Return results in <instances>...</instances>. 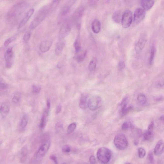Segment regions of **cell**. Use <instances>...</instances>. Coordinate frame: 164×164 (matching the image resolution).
<instances>
[{
	"mask_svg": "<svg viewBox=\"0 0 164 164\" xmlns=\"http://www.w3.org/2000/svg\"><path fill=\"white\" fill-rule=\"evenodd\" d=\"M49 13V5L46 6L39 10L30 25V28L33 30L38 26Z\"/></svg>",
	"mask_w": 164,
	"mask_h": 164,
	"instance_id": "1",
	"label": "cell"
},
{
	"mask_svg": "<svg viewBox=\"0 0 164 164\" xmlns=\"http://www.w3.org/2000/svg\"><path fill=\"white\" fill-rule=\"evenodd\" d=\"M27 2H20L14 5L9 10L8 14V17L9 18H12L17 17L24 12L27 8Z\"/></svg>",
	"mask_w": 164,
	"mask_h": 164,
	"instance_id": "2",
	"label": "cell"
},
{
	"mask_svg": "<svg viewBox=\"0 0 164 164\" xmlns=\"http://www.w3.org/2000/svg\"><path fill=\"white\" fill-rule=\"evenodd\" d=\"M112 153L110 150L107 148H100L97 153V157L100 162L103 164L108 163L111 157Z\"/></svg>",
	"mask_w": 164,
	"mask_h": 164,
	"instance_id": "3",
	"label": "cell"
},
{
	"mask_svg": "<svg viewBox=\"0 0 164 164\" xmlns=\"http://www.w3.org/2000/svg\"><path fill=\"white\" fill-rule=\"evenodd\" d=\"M115 146L119 150H123L127 147L128 141L125 135L121 133L115 136L114 140Z\"/></svg>",
	"mask_w": 164,
	"mask_h": 164,
	"instance_id": "4",
	"label": "cell"
},
{
	"mask_svg": "<svg viewBox=\"0 0 164 164\" xmlns=\"http://www.w3.org/2000/svg\"><path fill=\"white\" fill-rule=\"evenodd\" d=\"M103 101L101 97L94 96L90 98L87 102V107L91 111L99 109L102 106Z\"/></svg>",
	"mask_w": 164,
	"mask_h": 164,
	"instance_id": "5",
	"label": "cell"
},
{
	"mask_svg": "<svg viewBox=\"0 0 164 164\" xmlns=\"http://www.w3.org/2000/svg\"><path fill=\"white\" fill-rule=\"evenodd\" d=\"M122 25L124 28H127L131 25L132 22V14L130 10H127L122 15Z\"/></svg>",
	"mask_w": 164,
	"mask_h": 164,
	"instance_id": "6",
	"label": "cell"
},
{
	"mask_svg": "<svg viewBox=\"0 0 164 164\" xmlns=\"http://www.w3.org/2000/svg\"><path fill=\"white\" fill-rule=\"evenodd\" d=\"M145 11L143 9L138 8L135 11L134 14L133 26H136L142 21L145 18Z\"/></svg>",
	"mask_w": 164,
	"mask_h": 164,
	"instance_id": "7",
	"label": "cell"
},
{
	"mask_svg": "<svg viewBox=\"0 0 164 164\" xmlns=\"http://www.w3.org/2000/svg\"><path fill=\"white\" fill-rule=\"evenodd\" d=\"M41 145L37 151L36 155L38 160L41 159L43 157L49 150L50 145V141L41 142Z\"/></svg>",
	"mask_w": 164,
	"mask_h": 164,
	"instance_id": "8",
	"label": "cell"
},
{
	"mask_svg": "<svg viewBox=\"0 0 164 164\" xmlns=\"http://www.w3.org/2000/svg\"><path fill=\"white\" fill-rule=\"evenodd\" d=\"M71 28V25L69 22L65 21L62 24L59 33V40L64 39L70 33Z\"/></svg>",
	"mask_w": 164,
	"mask_h": 164,
	"instance_id": "9",
	"label": "cell"
},
{
	"mask_svg": "<svg viewBox=\"0 0 164 164\" xmlns=\"http://www.w3.org/2000/svg\"><path fill=\"white\" fill-rule=\"evenodd\" d=\"M13 51L12 48L11 47L8 48L6 51L4 55L6 66L8 68H10L12 66L13 63Z\"/></svg>",
	"mask_w": 164,
	"mask_h": 164,
	"instance_id": "10",
	"label": "cell"
},
{
	"mask_svg": "<svg viewBox=\"0 0 164 164\" xmlns=\"http://www.w3.org/2000/svg\"><path fill=\"white\" fill-rule=\"evenodd\" d=\"M34 12V9L32 8V9H31L29 10L25 14V16L23 17L22 19V20L20 23H19V25H18V29L21 28H22L27 23L29 19L32 17V15H33Z\"/></svg>",
	"mask_w": 164,
	"mask_h": 164,
	"instance_id": "11",
	"label": "cell"
},
{
	"mask_svg": "<svg viewBox=\"0 0 164 164\" xmlns=\"http://www.w3.org/2000/svg\"><path fill=\"white\" fill-rule=\"evenodd\" d=\"M52 41L51 40H43L40 43L39 49L42 53L47 52L51 47Z\"/></svg>",
	"mask_w": 164,
	"mask_h": 164,
	"instance_id": "12",
	"label": "cell"
},
{
	"mask_svg": "<svg viewBox=\"0 0 164 164\" xmlns=\"http://www.w3.org/2000/svg\"><path fill=\"white\" fill-rule=\"evenodd\" d=\"M127 98H125L122 100L121 104V113L122 116H125L127 115L132 109V107L131 106L127 107Z\"/></svg>",
	"mask_w": 164,
	"mask_h": 164,
	"instance_id": "13",
	"label": "cell"
},
{
	"mask_svg": "<svg viewBox=\"0 0 164 164\" xmlns=\"http://www.w3.org/2000/svg\"><path fill=\"white\" fill-rule=\"evenodd\" d=\"M146 37L144 35L141 37L136 46V50L137 53H139L144 48L146 42Z\"/></svg>",
	"mask_w": 164,
	"mask_h": 164,
	"instance_id": "14",
	"label": "cell"
},
{
	"mask_svg": "<svg viewBox=\"0 0 164 164\" xmlns=\"http://www.w3.org/2000/svg\"><path fill=\"white\" fill-rule=\"evenodd\" d=\"M65 42L64 39L59 40L56 44L55 49V53L57 56H60L62 53V52L65 47Z\"/></svg>",
	"mask_w": 164,
	"mask_h": 164,
	"instance_id": "15",
	"label": "cell"
},
{
	"mask_svg": "<svg viewBox=\"0 0 164 164\" xmlns=\"http://www.w3.org/2000/svg\"><path fill=\"white\" fill-rule=\"evenodd\" d=\"M164 149V143L162 140H159L156 145L154 153L156 155H159L162 153Z\"/></svg>",
	"mask_w": 164,
	"mask_h": 164,
	"instance_id": "16",
	"label": "cell"
},
{
	"mask_svg": "<svg viewBox=\"0 0 164 164\" xmlns=\"http://www.w3.org/2000/svg\"><path fill=\"white\" fill-rule=\"evenodd\" d=\"M101 24L100 22L98 19L93 21L92 24V29L94 33L97 34L101 30Z\"/></svg>",
	"mask_w": 164,
	"mask_h": 164,
	"instance_id": "17",
	"label": "cell"
},
{
	"mask_svg": "<svg viewBox=\"0 0 164 164\" xmlns=\"http://www.w3.org/2000/svg\"><path fill=\"white\" fill-rule=\"evenodd\" d=\"M154 2L155 1H142L141 4L143 9L145 11H148L153 6Z\"/></svg>",
	"mask_w": 164,
	"mask_h": 164,
	"instance_id": "18",
	"label": "cell"
},
{
	"mask_svg": "<svg viewBox=\"0 0 164 164\" xmlns=\"http://www.w3.org/2000/svg\"><path fill=\"white\" fill-rule=\"evenodd\" d=\"M10 106L7 103H3L1 107V113L3 117H5L8 115L10 112Z\"/></svg>",
	"mask_w": 164,
	"mask_h": 164,
	"instance_id": "19",
	"label": "cell"
},
{
	"mask_svg": "<svg viewBox=\"0 0 164 164\" xmlns=\"http://www.w3.org/2000/svg\"><path fill=\"white\" fill-rule=\"evenodd\" d=\"M87 97L86 94H83L81 97L79 107L82 109H86L87 107Z\"/></svg>",
	"mask_w": 164,
	"mask_h": 164,
	"instance_id": "20",
	"label": "cell"
},
{
	"mask_svg": "<svg viewBox=\"0 0 164 164\" xmlns=\"http://www.w3.org/2000/svg\"><path fill=\"white\" fill-rule=\"evenodd\" d=\"M28 153V151L27 147L25 146L23 147L21 151V156L20 158L21 162L24 163L26 161Z\"/></svg>",
	"mask_w": 164,
	"mask_h": 164,
	"instance_id": "21",
	"label": "cell"
},
{
	"mask_svg": "<svg viewBox=\"0 0 164 164\" xmlns=\"http://www.w3.org/2000/svg\"><path fill=\"white\" fill-rule=\"evenodd\" d=\"M70 6L69 4L64 5L62 8L60 13V16L61 17H64L68 14L70 11Z\"/></svg>",
	"mask_w": 164,
	"mask_h": 164,
	"instance_id": "22",
	"label": "cell"
},
{
	"mask_svg": "<svg viewBox=\"0 0 164 164\" xmlns=\"http://www.w3.org/2000/svg\"><path fill=\"white\" fill-rule=\"evenodd\" d=\"M122 15L121 11H117L114 13L113 16V19L114 21L117 23H119L122 21Z\"/></svg>",
	"mask_w": 164,
	"mask_h": 164,
	"instance_id": "23",
	"label": "cell"
},
{
	"mask_svg": "<svg viewBox=\"0 0 164 164\" xmlns=\"http://www.w3.org/2000/svg\"><path fill=\"white\" fill-rule=\"evenodd\" d=\"M97 59L94 58L91 61L89 65V70L90 71H93L95 70L97 65Z\"/></svg>",
	"mask_w": 164,
	"mask_h": 164,
	"instance_id": "24",
	"label": "cell"
},
{
	"mask_svg": "<svg viewBox=\"0 0 164 164\" xmlns=\"http://www.w3.org/2000/svg\"><path fill=\"white\" fill-rule=\"evenodd\" d=\"M60 1H53L49 5V13H51L55 10L56 7L59 3Z\"/></svg>",
	"mask_w": 164,
	"mask_h": 164,
	"instance_id": "25",
	"label": "cell"
},
{
	"mask_svg": "<svg viewBox=\"0 0 164 164\" xmlns=\"http://www.w3.org/2000/svg\"><path fill=\"white\" fill-rule=\"evenodd\" d=\"M74 47L76 53H79L81 49V43L79 37H78L75 41Z\"/></svg>",
	"mask_w": 164,
	"mask_h": 164,
	"instance_id": "26",
	"label": "cell"
},
{
	"mask_svg": "<svg viewBox=\"0 0 164 164\" xmlns=\"http://www.w3.org/2000/svg\"><path fill=\"white\" fill-rule=\"evenodd\" d=\"M28 122V118L27 115H25L23 117L20 124V127L22 129H24L26 126Z\"/></svg>",
	"mask_w": 164,
	"mask_h": 164,
	"instance_id": "27",
	"label": "cell"
},
{
	"mask_svg": "<svg viewBox=\"0 0 164 164\" xmlns=\"http://www.w3.org/2000/svg\"><path fill=\"white\" fill-rule=\"evenodd\" d=\"M137 100L141 104H145L146 102V97L144 94H140L137 97Z\"/></svg>",
	"mask_w": 164,
	"mask_h": 164,
	"instance_id": "28",
	"label": "cell"
},
{
	"mask_svg": "<svg viewBox=\"0 0 164 164\" xmlns=\"http://www.w3.org/2000/svg\"><path fill=\"white\" fill-rule=\"evenodd\" d=\"M156 49L154 46H152L151 48L150 55L149 59V64L151 65L153 64L154 60L155 55Z\"/></svg>",
	"mask_w": 164,
	"mask_h": 164,
	"instance_id": "29",
	"label": "cell"
},
{
	"mask_svg": "<svg viewBox=\"0 0 164 164\" xmlns=\"http://www.w3.org/2000/svg\"><path fill=\"white\" fill-rule=\"evenodd\" d=\"M21 94L19 92H17L15 94L12 98V101L15 103H18L20 100Z\"/></svg>",
	"mask_w": 164,
	"mask_h": 164,
	"instance_id": "30",
	"label": "cell"
},
{
	"mask_svg": "<svg viewBox=\"0 0 164 164\" xmlns=\"http://www.w3.org/2000/svg\"><path fill=\"white\" fill-rule=\"evenodd\" d=\"M76 127V124L75 123H72L68 126L67 130V132L68 134L72 133L75 129Z\"/></svg>",
	"mask_w": 164,
	"mask_h": 164,
	"instance_id": "31",
	"label": "cell"
},
{
	"mask_svg": "<svg viewBox=\"0 0 164 164\" xmlns=\"http://www.w3.org/2000/svg\"><path fill=\"white\" fill-rule=\"evenodd\" d=\"M47 117L43 115L40 121V128L41 129H44L46 126Z\"/></svg>",
	"mask_w": 164,
	"mask_h": 164,
	"instance_id": "32",
	"label": "cell"
},
{
	"mask_svg": "<svg viewBox=\"0 0 164 164\" xmlns=\"http://www.w3.org/2000/svg\"><path fill=\"white\" fill-rule=\"evenodd\" d=\"M31 36V33L30 32H27L23 36V40L25 43H27L29 41Z\"/></svg>",
	"mask_w": 164,
	"mask_h": 164,
	"instance_id": "33",
	"label": "cell"
},
{
	"mask_svg": "<svg viewBox=\"0 0 164 164\" xmlns=\"http://www.w3.org/2000/svg\"><path fill=\"white\" fill-rule=\"evenodd\" d=\"M87 55V51H86L83 52L80 55H78L77 56L76 59L78 63L84 60V59L86 57Z\"/></svg>",
	"mask_w": 164,
	"mask_h": 164,
	"instance_id": "34",
	"label": "cell"
},
{
	"mask_svg": "<svg viewBox=\"0 0 164 164\" xmlns=\"http://www.w3.org/2000/svg\"><path fill=\"white\" fill-rule=\"evenodd\" d=\"M138 155L140 158H143L145 156L146 154V151L143 148H139L138 150Z\"/></svg>",
	"mask_w": 164,
	"mask_h": 164,
	"instance_id": "35",
	"label": "cell"
},
{
	"mask_svg": "<svg viewBox=\"0 0 164 164\" xmlns=\"http://www.w3.org/2000/svg\"><path fill=\"white\" fill-rule=\"evenodd\" d=\"M63 127V125L61 122L56 123L55 125V130L56 133H58L61 131Z\"/></svg>",
	"mask_w": 164,
	"mask_h": 164,
	"instance_id": "36",
	"label": "cell"
},
{
	"mask_svg": "<svg viewBox=\"0 0 164 164\" xmlns=\"http://www.w3.org/2000/svg\"><path fill=\"white\" fill-rule=\"evenodd\" d=\"M152 135L153 134L150 133L147 131H146L144 135V139L146 140H149L152 137Z\"/></svg>",
	"mask_w": 164,
	"mask_h": 164,
	"instance_id": "37",
	"label": "cell"
},
{
	"mask_svg": "<svg viewBox=\"0 0 164 164\" xmlns=\"http://www.w3.org/2000/svg\"><path fill=\"white\" fill-rule=\"evenodd\" d=\"M40 87L36 85H33V93L37 94L40 93Z\"/></svg>",
	"mask_w": 164,
	"mask_h": 164,
	"instance_id": "38",
	"label": "cell"
},
{
	"mask_svg": "<svg viewBox=\"0 0 164 164\" xmlns=\"http://www.w3.org/2000/svg\"><path fill=\"white\" fill-rule=\"evenodd\" d=\"M71 151V147L67 145H64L62 147V151L65 153H68Z\"/></svg>",
	"mask_w": 164,
	"mask_h": 164,
	"instance_id": "39",
	"label": "cell"
},
{
	"mask_svg": "<svg viewBox=\"0 0 164 164\" xmlns=\"http://www.w3.org/2000/svg\"><path fill=\"white\" fill-rule=\"evenodd\" d=\"M154 123L153 122H152L149 125L147 131L150 133L153 134V127H154Z\"/></svg>",
	"mask_w": 164,
	"mask_h": 164,
	"instance_id": "40",
	"label": "cell"
},
{
	"mask_svg": "<svg viewBox=\"0 0 164 164\" xmlns=\"http://www.w3.org/2000/svg\"><path fill=\"white\" fill-rule=\"evenodd\" d=\"M14 39V38H10L6 40L4 44L5 47H7L9 46V44L13 41Z\"/></svg>",
	"mask_w": 164,
	"mask_h": 164,
	"instance_id": "41",
	"label": "cell"
},
{
	"mask_svg": "<svg viewBox=\"0 0 164 164\" xmlns=\"http://www.w3.org/2000/svg\"><path fill=\"white\" fill-rule=\"evenodd\" d=\"M148 159L149 162L150 163H152L153 162L154 158H153V153L151 151L149 152L148 153Z\"/></svg>",
	"mask_w": 164,
	"mask_h": 164,
	"instance_id": "42",
	"label": "cell"
},
{
	"mask_svg": "<svg viewBox=\"0 0 164 164\" xmlns=\"http://www.w3.org/2000/svg\"><path fill=\"white\" fill-rule=\"evenodd\" d=\"M49 159L54 163L55 164H58L57 157L55 155L52 154L49 157Z\"/></svg>",
	"mask_w": 164,
	"mask_h": 164,
	"instance_id": "43",
	"label": "cell"
},
{
	"mask_svg": "<svg viewBox=\"0 0 164 164\" xmlns=\"http://www.w3.org/2000/svg\"><path fill=\"white\" fill-rule=\"evenodd\" d=\"M125 66V63L123 61H121L118 64V69L120 71H121L124 68Z\"/></svg>",
	"mask_w": 164,
	"mask_h": 164,
	"instance_id": "44",
	"label": "cell"
},
{
	"mask_svg": "<svg viewBox=\"0 0 164 164\" xmlns=\"http://www.w3.org/2000/svg\"><path fill=\"white\" fill-rule=\"evenodd\" d=\"M90 162L91 164H96V158L94 156L92 155L90 156Z\"/></svg>",
	"mask_w": 164,
	"mask_h": 164,
	"instance_id": "45",
	"label": "cell"
},
{
	"mask_svg": "<svg viewBox=\"0 0 164 164\" xmlns=\"http://www.w3.org/2000/svg\"><path fill=\"white\" fill-rule=\"evenodd\" d=\"M122 129L123 130H126L129 127V123L127 122H125L122 124Z\"/></svg>",
	"mask_w": 164,
	"mask_h": 164,
	"instance_id": "46",
	"label": "cell"
},
{
	"mask_svg": "<svg viewBox=\"0 0 164 164\" xmlns=\"http://www.w3.org/2000/svg\"><path fill=\"white\" fill-rule=\"evenodd\" d=\"M0 88H1V89L5 90L7 88L8 85L6 84H5V83H1Z\"/></svg>",
	"mask_w": 164,
	"mask_h": 164,
	"instance_id": "47",
	"label": "cell"
},
{
	"mask_svg": "<svg viewBox=\"0 0 164 164\" xmlns=\"http://www.w3.org/2000/svg\"><path fill=\"white\" fill-rule=\"evenodd\" d=\"M61 110H62V107L61 105H58L56 108V114H58L60 112Z\"/></svg>",
	"mask_w": 164,
	"mask_h": 164,
	"instance_id": "48",
	"label": "cell"
},
{
	"mask_svg": "<svg viewBox=\"0 0 164 164\" xmlns=\"http://www.w3.org/2000/svg\"><path fill=\"white\" fill-rule=\"evenodd\" d=\"M160 119L161 121H164V115L160 117Z\"/></svg>",
	"mask_w": 164,
	"mask_h": 164,
	"instance_id": "49",
	"label": "cell"
},
{
	"mask_svg": "<svg viewBox=\"0 0 164 164\" xmlns=\"http://www.w3.org/2000/svg\"><path fill=\"white\" fill-rule=\"evenodd\" d=\"M134 144L135 145H137L138 144V141L137 140H135L134 141Z\"/></svg>",
	"mask_w": 164,
	"mask_h": 164,
	"instance_id": "50",
	"label": "cell"
},
{
	"mask_svg": "<svg viewBox=\"0 0 164 164\" xmlns=\"http://www.w3.org/2000/svg\"><path fill=\"white\" fill-rule=\"evenodd\" d=\"M126 164H130V163H127Z\"/></svg>",
	"mask_w": 164,
	"mask_h": 164,
	"instance_id": "51",
	"label": "cell"
},
{
	"mask_svg": "<svg viewBox=\"0 0 164 164\" xmlns=\"http://www.w3.org/2000/svg\"></svg>",
	"mask_w": 164,
	"mask_h": 164,
	"instance_id": "52",
	"label": "cell"
}]
</instances>
